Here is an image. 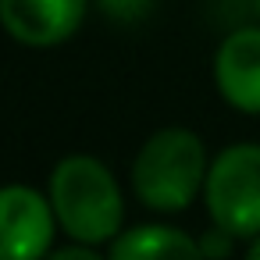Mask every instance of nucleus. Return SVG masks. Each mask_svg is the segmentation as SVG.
Returning <instances> with one entry per match:
<instances>
[{
	"label": "nucleus",
	"instance_id": "nucleus-1",
	"mask_svg": "<svg viewBox=\"0 0 260 260\" xmlns=\"http://www.w3.org/2000/svg\"><path fill=\"white\" fill-rule=\"evenodd\" d=\"M47 196L57 214L61 232L75 242L100 246L121 232L125 200H121L118 178L104 160H96L89 153L61 157L50 171Z\"/></svg>",
	"mask_w": 260,
	"mask_h": 260
},
{
	"label": "nucleus",
	"instance_id": "nucleus-2",
	"mask_svg": "<svg viewBox=\"0 0 260 260\" xmlns=\"http://www.w3.org/2000/svg\"><path fill=\"white\" fill-rule=\"evenodd\" d=\"M207 150L192 128L168 125L153 132L132 160V192L146 210L178 214L207 182Z\"/></svg>",
	"mask_w": 260,
	"mask_h": 260
},
{
	"label": "nucleus",
	"instance_id": "nucleus-3",
	"mask_svg": "<svg viewBox=\"0 0 260 260\" xmlns=\"http://www.w3.org/2000/svg\"><path fill=\"white\" fill-rule=\"evenodd\" d=\"M203 200L214 224H221L235 239H256L260 235V143L224 146L207 168Z\"/></svg>",
	"mask_w": 260,
	"mask_h": 260
},
{
	"label": "nucleus",
	"instance_id": "nucleus-4",
	"mask_svg": "<svg viewBox=\"0 0 260 260\" xmlns=\"http://www.w3.org/2000/svg\"><path fill=\"white\" fill-rule=\"evenodd\" d=\"M57 214L32 185L0 189V260H43L54 249Z\"/></svg>",
	"mask_w": 260,
	"mask_h": 260
},
{
	"label": "nucleus",
	"instance_id": "nucleus-5",
	"mask_svg": "<svg viewBox=\"0 0 260 260\" xmlns=\"http://www.w3.org/2000/svg\"><path fill=\"white\" fill-rule=\"evenodd\" d=\"M89 11V0H0L4 32L32 50L61 47L72 40Z\"/></svg>",
	"mask_w": 260,
	"mask_h": 260
},
{
	"label": "nucleus",
	"instance_id": "nucleus-6",
	"mask_svg": "<svg viewBox=\"0 0 260 260\" xmlns=\"http://www.w3.org/2000/svg\"><path fill=\"white\" fill-rule=\"evenodd\" d=\"M214 86L242 114H260V25L232 29L214 50Z\"/></svg>",
	"mask_w": 260,
	"mask_h": 260
},
{
	"label": "nucleus",
	"instance_id": "nucleus-7",
	"mask_svg": "<svg viewBox=\"0 0 260 260\" xmlns=\"http://www.w3.org/2000/svg\"><path fill=\"white\" fill-rule=\"evenodd\" d=\"M107 260H207L200 239L171 224H136L111 239Z\"/></svg>",
	"mask_w": 260,
	"mask_h": 260
},
{
	"label": "nucleus",
	"instance_id": "nucleus-8",
	"mask_svg": "<svg viewBox=\"0 0 260 260\" xmlns=\"http://www.w3.org/2000/svg\"><path fill=\"white\" fill-rule=\"evenodd\" d=\"M96 4H100V11H104L107 18L132 25V22H143V18L153 11L157 0H96Z\"/></svg>",
	"mask_w": 260,
	"mask_h": 260
},
{
	"label": "nucleus",
	"instance_id": "nucleus-9",
	"mask_svg": "<svg viewBox=\"0 0 260 260\" xmlns=\"http://www.w3.org/2000/svg\"><path fill=\"white\" fill-rule=\"evenodd\" d=\"M232 232H224L221 224H210L203 235H200V249H203V256L207 260H224L228 253H232Z\"/></svg>",
	"mask_w": 260,
	"mask_h": 260
},
{
	"label": "nucleus",
	"instance_id": "nucleus-10",
	"mask_svg": "<svg viewBox=\"0 0 260 260\" xmlns=\"http://www.w3.org/2000/svg\"><path fill=\"white\" fill-rule=\"evenodd\" d=\"M43 260H107V256H100L89 242H72V246H57V249H50Z\"/></svg>",
	"mask_w": 260,
	"mask_h": 260
},
{
	"label": "nucleus",
	"instance_id": "nucleus-11",
	"mask_svg": "<svg viewBox=\"0 0 260 260\" xmlns=\"http://www.w3.org/2000/svg\"><path fill=\"white\" fill-rule=\"evenodd\" d=\"M246 260H260V235L249 242V249H246Z\"/></svg>",
	"mask_w": 260,
	"mask_h": 260
},
{
	"label": "nucleus",
	"instance_id": "nucleus-12",
	"mask_svg": "<svg viewBox=\"0 0 260 260\" xmlns=\"http://www.w3.org/2000/svg\"><path fill=\"white\" fill-rule=\"evenodd\" d=\"M253 11H256V18H260V0H253Z\"/></svg>",
	"mask_w": 260,
	"mask_h": 260
}]
</instances>
